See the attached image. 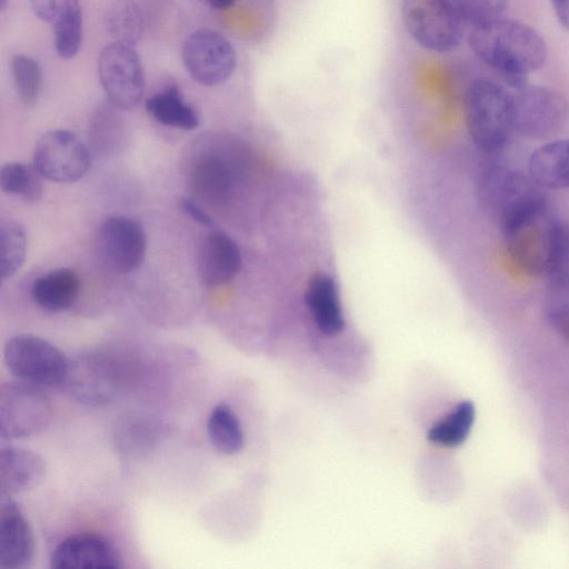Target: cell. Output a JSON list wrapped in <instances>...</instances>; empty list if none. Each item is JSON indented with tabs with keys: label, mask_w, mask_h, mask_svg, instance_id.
Instances as JSON below:
<instances>
[{
	"label": "cell",
	"mask_w": 569,
	"mask_h": 569,
	"mask_svg": "<svg viewBox=\"0 0 569 569\" xmlns=\"http://www.w3.org/2000/svg\"><path fill=\"white\" fill-rule=\"evenodd\" d=\"M468 41L473 54L513 90L528 84L529 74L548 59L545 38L513 19L499 17L475 24Z\"/></svg>",
	"instance_id": "cell-1"
},
{
	"label": "cell",
	"mask_w": 569,
	"mask_h": 569,
	"mask_svg": "<svg viewBox=\"0 0 569 569\" xmlns=\"http://www.w3.org/2000/svg\"><path fill=\"white\" fill-rule=\"evenodd\" d=\"M477 198L501 234L548 209L541 188L528 174L506 166H490L480 172Z\"/></svg>",
	"instance_id": "cell-2"
},
{
	"label": "cell",
	"mask_w": 569,
	"mask_h": 569,
	"mask_svg": "<svg viewBox=\"0 0 569 569\" xmlns=\"http://www.w3.org/2000/svg\"><path fill=\"white\" fill-rule=\"evenodd\" d=\"M463 119L479 150L492 153L502 149L513 131L511 93L496 81L476 79L465 93Z\"/></svg>",
	"instance_id": "cell-3"
},
{
	"label": "cell",
	"mask_w": 569,
	"mask_h": 569,
	"mask_svg": "<svg viewBox=\"0 0 569 569\" xmlns=\"http://www.w3.org/2000/svg\"><path fill=\"white\" fill-rule=\"evenodd\" d=\"M513 130L519 134L547 140L557 137L569 122V101L558 90L526 84L511 93Z\"/></svg>",
	"instance_id": "cell-4"
},
{
	"label": "cell",
	"mask_w": 569,
	"mask_h": 569,
	"mask_svg": "<svg viewBox=\"0 0 569 569\" xmlns=\"http://www.w3.org/2000/svg\"><path fill=\"white\" fill-rule=\"evenodd\" d=\"M406 31L420 47L436 53L455 51L463 38V21L446 0H401Z\"/></svg>",
	"instance_id": "cell-5"
},
{
	"label": "cell",
	"mask_w": 569,
	"mask_h": 569,
	"mask_svg": "<svg viewBox=\"0 0 569 569\" xmlns=\"http://www.w3.org/2000/svg\"><path fill=\"white\" fill-rule=\"evenodd\" d=\"M3 359L18 380L39 387H61L69 363L50 341L27 333L7 340Z\"/></svg>",
	"instance_id": "cell-6"
},
{
	"label": "cell",
	"mask_w": 569,
	"mask_h": 569,
	"mask_svg": "<svg viewBox=\"0 0 569 569\" xmlns=\"http://www.w3.org/2000/svg\"><path fill=\"white\" fill-rule=\"evenodd\" d=\"M52 418V403L41 387L21 380L0 387V436L12 441L44 430Z\"/></svg>",
	"instance_id": "cell-7"
},
{
	"label": "cell",
	"mask_w": 569,
	"mask_h": 569,
	"mask_svg": "<svg viewBox=\"0 0 569 569\" xmlns=\"http://www.w3.org/2000/svg\"><path fill=\"white\" fill-rule=\"evenodd\" d=\"M98 76L111 106L121 110L137 107L144 94V72L132 44L114 41L98 59Z\"/></svg>",
	"instance_id": "cell-8"
},
{
	"label": "cell",
	"mask_w": 569,
	"mask_h": 569,
	"mask_svg": "<svg viewBox=\"0 0 569 569\" xmlns=\"http://www.w3.org/2000/svg\"><path fill=\"white\" fill-rule=\"evenodd\" d=\"M181 58L190 77L201 86L214 87L227 81L237 67V52L220 32L201 28L186 37Z\"/></svg>",
	"instance_id": "cell-9"
},
{
	"label": "cell",
	"mask_w": 569,
	"mask_h": 569,
	"mask_svg": "<svg viewBox=\"0 0 569 569\" xmlns=\"http://www.w3.org/2000/svg\"><path fill=\"white\" fill-rule=\"evenodd\" d=\"M60 388L81 405L106 406L119 392V370L106 355L93 351L83 352L69 360Z\"/></svg>",
	"instance_id": "cell-10"
},
{
	"label": "cell",
	"mask_w": 569,
	"mask_h": 569,
	"mask_svg": "<svg viewBox=\"0 0 569 569\" xmlns=\"http://www.w3.org/2000/svg\"><path fill=\"white\" fill-rule=\"evenodd\" d=\"M38 172L53 182H76L91 167L87 146L68 130H51L42 134L33 149V163Z\"/></svg>",
	"instance_id": "cell-11"
},
{
	"label": "cell",
	"mask_w": 569,
	"mask_h": 569,
	"mask_svg": "<svg viewBox=\"0 0 569 569\" xmlns=\"http://www.w3.org/2000/svg\"><path fill=\"white\" fill-rule=\"evenodd\" d=\"M98 250L114 272L127 274L137 270L147 252V237L139 221L126 216L108 217L98 231Z\"/></svg>",
	"instance_id": "cell-12"
},
{
	"label": "cell",
	"mask_w": 569,
	"mask_h": 569,
	"mask_svg": "<svg viewBox=\"0 0 569 569\" xmlns=\"http://www.w3.org/2000/svg\"><path fill=\"white\" fill-rule=\"evenodd\" d=\"M556 221L547 209L502 234L508 256L526 273L545 274Z\"/></svg>",
	"instance_id": "cell-13"
},
{
	"label": "cell",
	"mask_w": 569,
	"mask_h": 569,
	"mask_svg": "<svg viewBox=\"0 0 569 569\" xmlns=\"http://www.w3.org/2000/svg\"><path fill=\"white\" fill-rule=\"evenodd\" d=\"M50 565L54 569H116L121 566V557L108 538L82 532L63 539L54 548Z\"/></svg>",
	"instance_id": "cell-14"
},
{
	"label": "cell",
	"mask_w": 569,
	"mask_h": 569,
	"mask_svg": "<svg viewBox=\"0 0 569 569\" xmlns=\"http://www.w3.org/2000/svg\"><path fill=\"white\" fill-rule=\"evenodd\" d=\"M1 496L0 503V568L23 569L34 556V537L21 508Z\"/></svg>",
	"instance_id": "cell-15"
},
{
	"label": "cell",
	"mask_w": 569,
	"mask_h": 569,
	"mask_svg": "<svg viewBox=\"0 0 569 569\" xmlns=\"http://www.w3.org/2000/svg\"><path fill=\"white\" fill-rule=\"evenodd\" d=\"M241 263L238 244L223 231L209 232L200 243L197 270L200 280L208 287H218L231 281L239 273Z\"/></svg>",
	"instance_id": "cell-16"
},
{
	"label": "cell",
	"mask_w": 569,
	"mask_h": 569,
	"mask_svg": "<svg viewBox=\"0 0 569 569\" xmlns=\"http://www.w3.org/2000/svg\"><path fill=\"white\" fill-rule=\"evenodd\" d=\"M46 461L38 452L14 446L1 448V496L13 497L37 487L46 477Z\"/></svg>",
	"instance_id": "cell-17"
},
{
	"label": "cell",
	"mask_w": 569,
	"mask_h": 569,
	"mask_svg": "<svg viewBox=\"0 0 569 569\" xmlns=\"http://www.w3.org/2000/svg\"><path fill=\"white\" fill-rule=\"evenodd\" d=\"M305 302L318 327L327 335L335 336L343 330L345 317L336 281L327 273H313L307 283Z\"/></svg>",
	"instance_id": "cell-18"
},
{
	"label": "cell",
	"mask_w": 569,
	"mask_h": 569,
	"mask_svg": "<svg viewBox=\"0 0 569 569\" xmlns=\"http://www.w3.org/2000/svg\"><path fill=\"white\" fill-rule=\"evenodd\" d=\"M527 169L541 189H569V139L550 140L539 147L530 154Z\"/></svg>",
	"instance_id": "cell-19"
},
{
	"label": "cell",
	"mask_w": 569,
	"mask_h": 569,
	"mask_svg": "<svg viewBox=\"0 0 569 569\" xmlns=\"http://www.w3.org/2000/svg\"><path fill=\"white\" fill-rule=\"evenodd\" d=\"M80 278L70 268H58L34 279L31 297L42 309L59 312L69 309L78 299Z\"/></svg>",
	"instance_id": "cell-20"
},
{
	"label": "cell",
	"mask_w": 569,
	"mask_h": 569,
	"mask_svg": "<svg viewBox=\"0 0 569 569\" xmlns=\"http://www.w3.org/2000/svg\"><path fill=\"white\" fill-rule=\"evenodd\" d=\"M163 433V427L150 417L131 413L118 420L114 427V443L127 457L146 455Z\"/></svg>",
	"instance_id": "cell-21"
},
{
	"label": "cell",
	"mask_w": 569,
	"mask_h": 569,
	"mask_svg": "<svg viewBox=\"0 0 569 569\" xmlns=\"http://www.w3.org/2000/svg\"><path fill=\"white\" fill-rule=\"evenodd\" d=\"M146 110L158 122L182 130L199 126L196 110L186 102L180 89L170 84L146 100Z\"/></svg>",
	"instance_id": "cell-22"
},
{
	"label": "cell",
	"mask_w": 569,
	"mask_h": 569,
	"mask_svg": "<svg viewBox=\"0 0 569 569\" xmlns=\"http://www.w3.org/2000/svg\"><path fill=\"white\" fill-rule=\"evenodd\" d=\"M52 26L58 56L66 60L72 59L82 41V11L79 0H60V9Z\"/></svg>",
	"instance_id": "cell-23"
},
{
	"label": "cell",
	"mask_w": 569,
	"mask_h": 569,
	"mask_svg": "<svg viewBox=\"0 0 569 569\" xmlns=\"http://www.w3.org/2000/svg\"><path fill=\"white\" fill-rule=\"evenodd\" d=\"M207 431L211 445L223 455H234L243 447V431L233 410L226 403L217 405L210 412Z\"/></svg>",
	"instance_id": "cell-24"
},
{
	"label": "cell",
	"mask_w": 569,
	"mask_h": 569,
	"mask_svg": "<svg viewBox=\"0 0 569 569\" xmlns=\"http://www.w3.org/2000/svg\"><path fill=\"white\" fill-rule=\"evenodd\" d=\"M476 418L472 401L463 400L442 421L435 423L428 431V440L435 445L455 448L468 438Z\"/></svg>",
	"instance_id": "cell-25"
},
{
	"label": "cell",
	"mask_w": 569,
	"mask_h": 569,
	"mask_svg": "<svg viewBox=\"0 0 569 569\" xmlns=\"http://www.w3.org/2000/svg\"><path fill=\"white\" fill-rule=\"evenodd\" d=\"M106 29L114 41L134 44L143 32V18L134 0H113L106 12Z\"/></svg>",
	"instance_id": "cell-26"
},
{
	"label": "cell",
	"mask_w": 569,
	"mask_h": 569,
	"mask_svg": "<svg viewBox=\"0 0 569 569\" xmlns=\"http://www.w3.org/2000/svg\"><path fill=\"white\" fill-rule=\"evenodd\" d=\"M41 178L33 164L11 161L1 167L0 187L4 193L36 202L42 196Z\"/></svg>",
	"instance_id": "cell-27"
},
{
	"label": "cell",
	"mask_w": 569,
	"mask_h": 569,
	"mask_svg": "<svg viewBox=\"0 0 569 569\" xmlns=\"http://www.w3.org/2000/svg\"><path fill=\"white\" fill-rule=\"evenodd\" d=\"M197 192L207 199H222L230 189L231 174L227 164L216 156L201 158L192 170Z\"/></svg>",
	"instance_id": "cell-28"
},
{
	"label": "cell",
	"mask_w": 569,
	"mask_h": 569,
	"mask_svg": "<svg viewBox=\"0 0 569 569\" xmlns=\"http://www.w3.org/2000/svg\"><path fill=\"white\" fill-rule=\"evenodd\" d=\"M27 251V236L23 227L11 219L0 223V273L4 281L22 267Z\"/></svg>",
	"instance_id": "cell-29"
},
{
	"label": "cell",
	"mask_w": 569,
	"mask_h": 569,
	"mask_svg": "<svg viewBox=\"0 0 569 569\" xmlns=\"http://www.w3.org/2000/svg\"><path fill=\"white\" fill-rule=\"evenodd\" d=\"M545 276L549 287L569 283V226L558 220L551 232Z\"/></svg>",
	"instance_id": "cell-30"
},
{
	"label": "cell",
	"mask_w": 569,
	"mask_h": 569,
	"mask_svg": "<svg viewBox=\"0 0 569 569\" xmlns=\"http://www.w3.org/2000/svg\"><path fill=\"white\" fill-rule=\"evenodd\" d=\"M13 83L20 101L32 107L42 88V69L37 60L26 54H16L11 60Z\"/></svg>",
	"instance_id": "cell-31"
},
{
	"label": "cell",
	"mask_w": 569,
	"mask_h": 569,
	"mask_svg": "<svg viewBox=\"0 0 569 569\" xmlns=\"http://www.w3.org/2000/svg\"><path fill=\"white\" fill-rule=\"evenodd\" d=\"M463 23L471 26L502 17L510 0H446Z\"/></svg>",
	"instance_id": "cell-32"
},
{
	"label": "cell",
	"mask_w": 569,
	"mask_h": 569,
	"mask_svg": "<svg viewBox=\"0 0 569 569\" xmlns=\"http://www.w3.org/2000/svg\"><path fill=\"white\" fill-rule=\"evenodd\" d=\"M546 318L551 329L569 343V283L549 287Z\"/></svg>",
	"instance_id": "cell-33"
},
{
	"label": "cell",
	"mask_w": 569,
	"mask_h": 569,
	"mask_svg": "<svg viewBox=\"0 0 569 569\" xmlns=\"http://www.w3.org/2000/svg\"><path fill=\"white\" fill-rule=\"evenodd\" d=\"M29 3L38 19L51 24L54 22L60 9V0H29Z\"/></svg>",
	"instance_id": "cell-34"
},
{
	"label": "cell",
	"mask_w": 569,
	"mask_h": 569,
	"mask_svg": "<svg viewBox=\"0 0 569 569\" xmlns=\"http://www.w3.org/2000/svg\"><path fill=\"white\" fill-rule=\"evenodd\" d=\"M179 206L181 210L189 216L194 222L211 228L213 226L212 218L203 210V208L191 198H181Z\"/></svg>",
	"instance_id": "cell-35"
},
{
	"label": "cell",
	"mask_w": 569,
	"mask_h": 569,
	"mask_svg": "<svg viewBox=\"0 0 569 569\" xmlns=\"http://www.w3.org/2000/svg\"><path fill=\"white\" fill-rule=\"evenodd\" d=\"M558 23L569 31V0H549Z\"/></svg>",
	"instance_id": "cell-36"
},
{
	"label": "cell",
	"mask_w": 569,
	"mask_h": 569,
	"mask_svg": "<svg viewBox=\"0 0 569 569\" xmlns=\"http://www.w3.org/2000/svg\"><path fill=\"white\" fill-rule=\"evenodd\" d=\"M217 10H226L234 4L237 0H207Z\"/></svg>",
	"instance_id": "cell-37"
},
{
	"label": "cell",
	"mask_w": 569,
	"mask_h": 569,
	"mask_svg": "<svg viewBox=\"0 0 569 569\" xmlns=\"http://www.w3.org/2000/svg\"><path fill=\"white\" fill-rule=\"evenodd\" d=\"M9 0H0V7L2 10L7 7Z\"/></svg>",
	"instance_id": "cell-38"
}]
</instances>
